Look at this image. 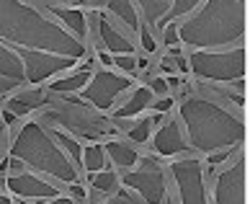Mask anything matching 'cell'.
Instances as JSON below:
<instances>
[{"label": "cell", "mask_w": 250, "mask_h": 204, "mask_svg": "<svg viewBox=\"0 0 250 204\" xmlns=\"http://www.w3.org/2000/svg\"><path fill=\"white\" fill-rule=\"evenodd\" d=\"M211 202H217V204H240V202H245V163H243V158H237L232 168H227L217 179Z\"/></svg>", "instance_id": "30bf717a"}, {"label": "cell", "mask_w": 250, "mask_h": 204, "mask_svg": "<svg viewBox=\"0 0 250 204\" xmlns=\"http://www.w3.org/2000/svg\"><path fill=\"white\" fill-rule=\"evenodd\" d=\"M160 122H163V114H152V116H147V119H140L134 127L126 129V137L132 142H137V145H145L152 137V127L160 124Z\"/></svg>", "instance_id": "603a6c76"}, {"label": "cell", "mask_w": 250, "mask_h": 204, "mask_svg": "<svg viewBox=\"0 0 250 204\" xmlns=\"http://www.w3.org/2000/svg\"><path fill=\"white\" fill-rule=\"evenodd\" d=\"M0 78L16 80V83H29L26 80V65L21 60V54L16 49L0 44Z\"/></svg>", "instance_id": "9a60e30c"}, {"label": "cell", "mask_w": 250, "mask_h": 204, "mask_svg": "<svg viewBox=\"0 0 250 204\" xmlns=\"http://www.w3.org/2000/svg\"><path fill=\"white\" fill-rule=\"evenodd\" d=\"M11 155H16L18 160L31 165V168L47 173L49 179L60 181V183L80 181L75 163L64 155V150L57 145V140L52 135L44 132L42 122H29L21 129V135L16 137V142L11 147Z\"/></svg>", "instance_id": "277c9868"}, {"label": "cell", "mask_w": 250, "mask_h": 204, "mask_svg": "<svg viewBox=\"0 0 250 204\" xmlns=\"http://www.w3.org/2000/svg\"><path fill=\"white\" fill-rule=\"evenodd\" d=\"M16 86H21V83H16V80H8V78H0V96L8 93V91H13Z\"/></svg>", "instance_id": "1f68e13d"}, {"label": "cell", "mask_w": 250, "mask_h": 204, "mask_svg": "<svg viewBox=\"0 0 250 204\" xmlns=\"http://www.w3.org/2000/svg\"><path fill=\"white\" fill-rule=\"evenodd\" d=\"M147 86H150V91L155 93V98H157V96H165V93H168V80H163V78H155L152 83H147Z\"/></svg>", "instance_id": "f546056e"}, {"label": "cell", "mask_w": 250, "mask_h": 204, "mask_svg": "<svg viewBox=\"0 0 250 204\" xmlns=\"http://www.w3.org/2000/svg\"><path fill=\"white\" fill-rule=\"evenodd\" d=\"M90 75H93V68H90V65H85L83 70L72 72V75L60 78L57 83H49V91H52V93H62V96L78 93V91H80L83 86H85L88 80H90Z\"/></svg>", "instance_id": "ac0fdd59"}, {"label": "cell", "mask_w": 250, "mask_h": 204, "mask_svg": "<svg viewBox=\"0 0 250 204\" xmlns=\"http://www.w3.org/2000/svg\"><path fill=\"white\" fill-rule=\"evenodd\" d=\"M168 3L170 0H137V5H140V11L145 13V21L157 26L163 21L165 11H168Z\"/></svg>", "instance_id": "cb8c5ba5"}, {"label": "cell", "mask_w": 250, "mask_h": 204, "mask_svg": "<svg viewBox=\"0 0 250 204\" xmlns=\"http://www.w3.org/2000/svg\"><path fill=\"white\" fill-rule=\"evenodd\" d=\"M5 189L18 199H26V202H49V199H64L57 186H52L39 176H31L26 171H18V173H8L5 179Z\"/></svg>", "instance_id": "9c48e42d"}, {"label": "cell", "mask_w": 250, "mask_h": 204, "mask_svg": "<svg viewBox=\"0 0 250 204\" xmlns=\"http://www.w3.org/2000/svg\"><path fill=\"white\" fill-rule=\"evenodd\" d=\"M49 11H52L54 16H57L60 21H62V23L70 29V34H75L78 39H83V36L88 34V26H85V13L78 11V8H57V5H54V8H49Z\"/></svg>", "instance_id": "ffe728a7"}, {"label": "cell", "mask_w": 250, "mask_h": 204, "mask_svg": "<svg viewBox=\"0 0 250 204\" xmlns=\"http://www.w3.org/2000/svg\"><path fill=\"white\" fill-rule=\"evenodd\" d=\"M96 23H98V34H101V44H104V52L108 54H137V47L129 34H122L111 23V18L96 11Z\"/></svg>", "instance_id": "7c38bea8"}, {"label": "cell", "mask_w": 250, "mask_h": 204, "mask_svg": "<svg viewBox=\"0 0 250 204\" xmlns=\"http://www.w3.org/2000/svg\"><path fill=\"white\" fill-rule=\"evenodd\" d=\"M132 83L134 80H129L126 75H116V72H111V70H98L90 75V80L78 91V93H80V98H85L88 104H93L96 109L108 111V109H114L119 96L126 93V91H132Z\"/></svg>", "instance_id": "52a82bcc"}, {"label": "cell", "mask_w": 250, "mask_h": 204, "mask_svg": "<svg viewBox=\"0 0 250 204\" xmlns=\"http://www.w3.org/2000/svg\"><path fill=\"white\" fill-rule=\"evenodd\" d=\"M199 3H201V0H170V3H168V11H165L163 21L157 23V26H163V23H168V21H178V18H183L186 13H191Z\"/></svg>", "instance_id": "d4e9b609"}, {"label": "cell", "mask_w": 250, "mask_h": 204, "mask_svg": "<svg viewBox=\"0 0 250 204\" xmlns=\"http://www.w3.org/2000/svg\"><path fill=\"white\" fill-rule=\"evenodd\" d=\"M152 150L160 158H173V155H183L188 153V140L183 135V124L181 119H170L168 124H163L152 137Z\"/></svg>", "instance_id": "8fae6325"}, {"label": "cell", "mask_w": 250, "mask_h": 204, "mask_svg": "<svg viewBox=\"0 0 250 204\" xmlns=\"http://www.w3.org/2000/svg\"><path fill=\"white\" fill-rule=\"evenodd\" d=\"M90 186H93V191H96V199H108L111 194H114L116 189H119V179H116V173L114 171H108V168H104V171H98V173H93L90 176Z\"/></svg>", "instance_id": "7402d4cb"}, {"label": "cell", "mask_w": 250, "mask_h": 204, "mask_svg": "<svg viewBox=\"0 0 250 204\" xmlns=\"http://www.w3.org/2000/svg\"><path fill=\"white\" fill-rule=\"evenodd\" d=\"M0 39L11 42L21 54L29 83H42L85 57V47L75 34L18 0H0Z\"/></svg>", "instance_id": "6da1fadb"}, {"label": "cell", "mask_w": 250, "mask_h": 204, "mask_svg": "<svg viewBox=\"0 0 250 204\" xmlns=\"http://www.w3.org/2000/svg\"><path fill=\"white\" fill-rule=\"evenodd\" d=\"M52 137L57 140V145L64 150V155H67L70 160L75 163V168H78V165L83 163V145H80V142L75 140V137L70 135V132H64V129H60L57 124H52Z\"/></svg>", "instance_id": "44dd1931"}, {"label": "cell", "mask_w": 250, "mask_h": 204, "mask_svg": "<svg viewBox=\"0 0 250 204\" xmlns=\"http://www.w3.org/2000/svg\"><path fill=\"white\" fill-rule=\"evenodd\" d=\"M137 163H140V168L124 171V186H129L145 202H168L163 165H157L155 158H140Z\"/></svg>", "instance_id": "8992f818"}, {"label": "cell", "mask_w": 250, "mask_h": 204, "mask_svg": "<svg viewBox=\"0 0 250 204\" xmlns=\"http://www.w3.org/2000/svg\"><path fill=\"white\" fill-rule=\"evenodd\" d=\"M106 3V11L108 16H114L119 23L126 29V34L132 36V34H140V11H137V5H134V0H104Z\"/></svg>", "instance_id": "5bb4252c"}, {"label": "cell", "mask_w": 250, "mask_h": 204, "mask_svg": "<svg viewBox=\"0 0 250 204\" xmlns=\"http://www.w3.org/2000/svg\"><path fill=\"white\" fill-rule=\"evenodd\" d=\"M42 104H44V91L31 88V91H21L18 96H13L5 106H8V111H13L16 116H23V114H29V111L39 109Z\"/></svg>", "instance_id": "e0dca14e"}, {"label": "cell", "mask_w": 250, "mask_h": 204, "mask_svg": "<svg viewBox=\"0 0 250 204\" xmlns=\"http://www.w3.org/2000/svg\"><path fill=\"white\" fill-rule=\"evenodd\" d=\"M170 176L178 186V199L188 204H204L209 202L207 194V165L196 158H183V160L170 163Z\"/></svg>", "instance_id": "ba28073f"}, {"label": "cell", "mask_w": 250, "mask_h": 204, "mask_svg": "<svg viewBox=\"0 0 250 204\" xmlns=\"http://www.w3.org/2000/svg\"><path fill=\"white\" fill-rule=\"evenodd\" d=\"M140 39H142V49L145 52H155V39L147 26H140Z\"/></svg>", "instance_id": "f1b7e54d"}, {"label": "cell", "mask_w": 250, "mask_h": 204, "mask_svg": "<svg viewBox=\"0 0 250 204\" xmlns=\"http://www.w3.org/2000/svg\"><path fill=\"white\" fill-rule=\"evenodd\" d=\"M178 39L193 49H217L245 42V0H207L201 11L178 21Z\"/></svg>", "instance_id": "3957f363"}, {"label": "cell", "mask_w": 250, "mask_h": 204, "mask_svg": "<svg viewBox=\"0 0 250 204\" xmlns=\"http://www.w3.org/2000/svg\"><path fill=\"white\" fill-rule=\"evenodd\" d=\"M83 171H85V176L90 179L93 173L98 171H104L108 168V158H106V150H104V145H98V142H90L88 147H83Z\"/></svg>", "instance_id": "d6986e66"}, {"label": "cell", "mask_w": 250, "mask_h": 204, "mask_svg": "<svg viewBox=\"0 0 250 204\" xmlns=\"http://www.w3.org/2000/svg\"><path fill=\"white\" fill-rule=\"evenodd\" d=\"M186 62L201 80L232 83L237 91L245 86V44H235L232 49H193Z\"/></svg>", "instance_id": "5b68a950"}, {"label": "cell", "mask_w": 250, "mask_h": 204, "mask_svg": "<svg viewBox=\"0 0 250 204\" xmlns=\"http://www.w3.org/2000/svg\"><path fill=\"white\" fill-rule=\"evenodd\" d=\"M111 202H142L140 197H137V194H129V191H116V194H111V197H108Z\"/></svg>", "instance_id": "4dcf8cb0"}, {"label": "cell", "mask_w": 250, "mask_h": 204, "mask_svg": "<svg viewBox=\"0 0 250 204\" xmlns=\"http://www.w3.org/2000/svg\"><path fill=\"white\" fill-rule=\"evenodd\" d=\"M104 150H106L108 163L116 165V168H122V171L134 168L137 160H140V153H137L132 145H124V142H119V140H108L104 145Z\"/></svg>", "instance_id": "2e32d148"}, {"label": "cell", "mask_w": 250, "mask_h": 204, "mask_svg": "<svg viewBox=\"0 0 250 204\" xmlns=\"http://www.w3.org/2000/svg\"><path fill=\"white\" fill-rule=\"evenodd\" d=\"M181 122H186L188 147L196 153H214L225 147H240L245 140L243 119L207 98H186L178 106Z\"/></svg>", "instance_id": "7a4b0ae2"}, {"label": "cell", "mask_w": 250, "mask_h": 204, "mask_svg": "<svg viewBox=\"0 0 250 204\" xmlns=\"http://www.w3.org/2000/svg\"><path fill=\"white\" fill-rule=\"evenodd\" d=\"M152 101H155V93L150 91V86H137V88H132V96L126 98V104L116 106L114 111H111V119H114V122L134 119V116L145 114V109H150Z\"/></svg>", "instance_id": "4fadbf2b"}, {"label": "cell", "mask_w": 250, "mask_h": 204, "mask_svg": "<svg viewBox=\"0 0 250 204\" xmlns=\"http://www.w3.org/2000/svg\"><path fill=\"white\" fill-rule=\"evenodd\" d=\"M67 3H72V5H78V3H80V0H67Z\"/></svg>", "instance_id": "d6a6232c"}, {"label": "cell", "mask_w": 250, "mask_h": 204, "mask_svg": "<svg viewBox=\"0 0 250 204\" xmlns=\"http://www.w3.org/2000/svg\"><path fill=\"white\" fill-rule=\"evenodd\" d=\"M111 65L124 72H134L137 70V54H111Z\"/></svg>", "instance_id": "484cf974"}, {"label": "cell", "mask_w": 250, "mask_h": 204, "mask_svg": "<svg viewBox=\"0 0 250 204\" xmlns=\"http://www.w3.org/2000/svg\"><path fill=\"white\" fill-rule=\"evenodd\" d=\"M173 104H175V101L170 96H157L152 104H150V109L155 111V114H168V111L173 109Z\"/></svg>", "instance_id": "83f0119b"}, {"label": "cell", "mask_w": 250, "mask_h": 204, "mask_svg": "<svg viewBox=\"0 0 250 204\" xmlns=\"http://www.w3.org/2000/svg\"><path fill=\"white\" fill-rule=\"evenodd\" d=\"M160 29H163V42L168 44V47H173V52H178L175 49V44L181 42L178 39V21H168V23H163Z\"/></svg>", "instance_id": "4316f807"}]
</instances>
